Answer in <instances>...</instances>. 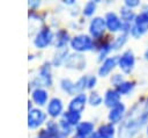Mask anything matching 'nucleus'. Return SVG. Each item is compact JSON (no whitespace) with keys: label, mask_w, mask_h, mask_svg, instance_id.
I'll return each mask as SVG.
<instances>
[{"label":"nucleus","mask_w":148,"mask_h":138,"mask_svg":"<svg viewBox=\"0 0 148 138\" xmlns=\"http://www.w3.org/2000/svg\"><path fill=\"white\" fill-rule=\"evenodd\" d=\"M148 119V103L140 108V106H136L128 118L126 119L124 126H123V133H127V137H132L135 135L139 129L147 122Z\"/></svg>","instance_id":"nucleus-1"},{"label":"nucleus","mask_w":148,"mask_h":138,"mask_svg":"<svg viewBox=\"0 0 148 138\" xmlns=\"http://www.w3.org/2000/svg\"><path fill=\"white\" fill-rule=\"evenodd\" d=\"M147 30H148V12H142L135 19V24L134 27L131 28V34L134 37H139Z\"/></svg>","instance_id":"nucleus-2"},{"label":"nucleus","mask_w":148,"mask_h":138,"mask_svg":"<svg viewBox=\"0 0 148 138\" xmlns=\"http://www.w3.org/2000/svg\"><path fill=\"white\" fill-rule=\"evenodd\" d=\"M134 65V56L132 51H126L120 58V67L125 72H130Z\"/></svg>","instance_id":"nucleus-3"},{"label":"nucleus","mask_w":148,"mask_h":138,"mask_svg":"<svg viewBox=\"0 0 148 138\" xmlns=\"http://www.w3.org/2000/svg\"><path fill=\"white\" fill-rule=\"evenodd\" d=\"M124 109H125V107L123 106V104H118L114 109H113V112L111 111V119L112 121H114V122H117V121H119L120 118H121V115H123V111H124Z\"/></svg>","instance_id":"nucleus-4"},{"label":"nucleus","mask_w":148,"mask_h":138,"mask_svg":"<svg viewBox=\"0 0 148 138\" xmlns=\"http://www.w3.org/2000/svg\"><path fill=\"white\" fill-rule=\"evenodd\" d=\"M120 26H121V24H120V21H119L113 14H112V15L110 14V15H109V27H110V29L114 31V30H118V29L120 28Z\"/></svg>","instance_id":"nucleus-5"},{"label":"nucleus","mask_w":148,"mask_h":138,"mask_svg":"<svg viewBox=\"0 0 148 138\" xmlns=\"http://www.w3.org/2000/svg\"><path fill=\"white\" fill-rule=\"evenodd\" d=\"M132 88H133V83H131V82H124V83H120V86H119V90L124 94L132 90Z\"/></svg>","instance_id":"nucleus-6"},{"label":"nucleus","mask_w":148,"mask_h":138,"mask_svg":"<svg viewBox=\"0 0 148 138\" xmlns=\"http://www.w3.org/2000/svg\"><path fill=\"white\" fill-rule=\"evenodd\" d=\"M123 17L126 21H132L134 19V13L131 9H124L123 10Z\"/></svg>","instance_id":"nucleus-7"},{"label":"nucleus","mask_w":148,"mask_h":138,"mask_svg":"<svg viewBox=\"0 0 148 138\" xmlns=\"http://www.w3.org/2000/svg\"><path fill=\"white\" fill-rule=\"evenodd\" d=\"M113 65H114V59H111V60H109V61L106 63V65H105V66H106V67H105V72H108V71L111 68V66L113 67Z\"/></svg>","instance_id":"nucleus-8"},{"label":"nucleus","mask_w":148,"mask_h":138,"mask_svg":"<svg viewBox=\"0 0 148 138\" xmlns=\"http://www.w3.org/2000/svg\"><path fill=\"white\" fill-rule=\"evenodd\" d=\"M126 5L128 6V7H135V6H138L139 5V1H136V0H132V1H126Z\"/></svg>","instance_id":"nucleus-9"}]
</instances>
